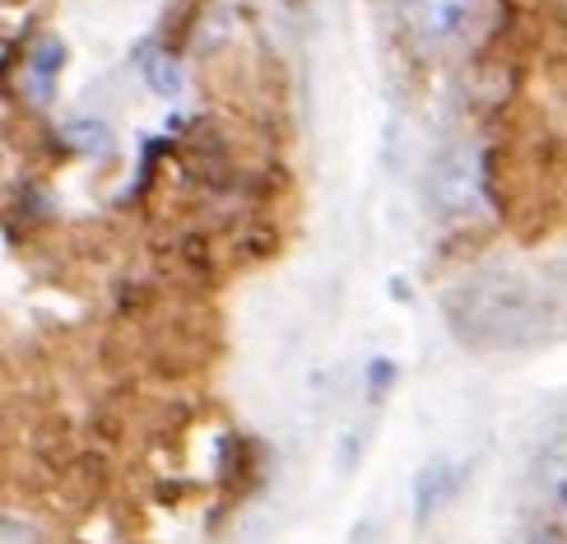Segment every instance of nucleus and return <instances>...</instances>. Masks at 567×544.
<instances>
[{
    "label": "nucleus",
    "mask_w": 567,
    "mask_h": 544,
    "mask_svg": "<svg viewBox=\"0 0 567 544\" xmlns=\"http://www.w3.org/2000/svg\"><path fill=\"white\" fill-rule=\"evenodd\" d=\"M429 192H433V205L442 209V215H470V209L480 205L484 196V158L475 145H452V150H442L437 163H433V182H429Z\"/></svg>",
    "instance_id": "nucleus-1"
},
{
    "label": "nucleus",
    "mask_w": 567,
    "mask_h": 544,
    "mask_svg": "<svg viewBox=\"0 0 567 544\" xmlns=\"http://www.w3.org/2000/svg\"><path fill=\"white\" fill-rule=\"evenodd\" d=\"M470 326L488 345H526L539 330V317L522 294L503 289V294H480V302H470Z\"/></svg>",
    "instance_id": "nucleus-2"
},
{
    "label": "nucleus",
    "mask_w": 567,
    "mask_h": 544,
    "mask_svg": "<svg viewBox=\"0 0 567 544\" xmlns=\"http://www.w3.org/2000/svg\"><path fill=\"white\" fill-rule=\"evenodd\" d=\"M419 33L437 42V47H461L480 33L484 19V0H419L414 6Z\"/></svg>",
    "instance_id": "nucleus-3"
},
{
    "label": "nucleus",
    "mask_w": 567,
    "mask_h": 544,
    "mask_svg": "<svg viewBox=\"0 0 567 544\" xmlns=\"http://www.w3.org/2000/svg\"><path fill=\"white\" fill-rule=\"evenodd\" d=\"M456 480L461 475H452V465H446V461H433V465L419 470V480H414V507H419L423 522H429V516L446 503V493L456 489Z\"/></svg>",
    "instance_id": "nucleus-4"
},
{
    "label": "nucleus",
    "mask_w": 567,
    "mask_h": 544,
    "mask_svg": "<svg viewBox=\"0 0 567 544\" xmlns=\"http://www.w3.org/2000/svg\"><path fill=\"white\" fill-rule=\"evenodd\" d=\"M145 80H150L154 93L173 99V93L182 89V65H177V57H168V52H150V57H145Z\"/></svg>",
    "instance_id": "nucleus-5"
},
{
    "label": "nucleus",
    "mask_w": 567,
    "mask_h": 544,
    "mask_svg": "<svg viewBox=\"0 0 567 544\" xmlns=\"http://www.w3.org/2000/svg\"><path fill=\"white\" fill-rule=\"evenodd\" d=\"M70 135H80V145L93 154H107L112 150V131L99 122H70Z\"/></svg>",
    "instance_id": "nucleus-6"
},
{
    "label": "nucleus",
    "mask_w": 567,
    "mask_h": 544,
    "mask_svg": "<svg viewBox=\"0 0 567 544\" xmlns=\"http://www.w3.org/2000/svg\"><path fill=\"white\" fill-rule=\"evenodd\" d=\"M61 61H65V47H61V42H42V47H38V57H33V65H38V75H42V84H47V80H52V75H56V65H61Z\"/></svg>",
    "instance_id": "nucleus-7"
},
{
    "label": "nucleus",
    "mask_w": 567,
    "mask_h": 544,
    "mask_svg": "<svg viewBox=\"0 0 567 544\" xmlns=\"http://www.w3.org/2000/svg\"><path fill=\"white\" fill-rule=\"evenodd\" d=\"M545 470H549V480H554V484H567V438H558V442L549 447Z\"/></svg>",
    "instance_id": "nucleus-8"
},
{
    "label": "nucleus",
    "mask_w": 567,
    "mask_h": 544,
    "mask_svg": "<svg viewBox=\"0 0 567 544\" xmlns=\"http://www.w3.org/2000/svg\"><path fill=\"white\" fill-rule=\"evenodd\" d=\"M395 377V368H391V359H372V372H368V382H372V396H382L386 391V382Z\"/></svg>",
    "instance_id": "nucleus-9"
},
{
    "label": "nucleus",
    "mask_w": 567,
    "mask_h": 544,
    "mask_svg": "<svg viewBox=\"0 0 567 544\" xmlns=\"http://www.w3.org/2000/svg\"><path fill=\"white\" fill-rule=\"evenodd\" d=\"M530 544H558V540H554V535H535Z\"/></svg>",
    "instance_id": "nucleus-10"
}]
</instances>
